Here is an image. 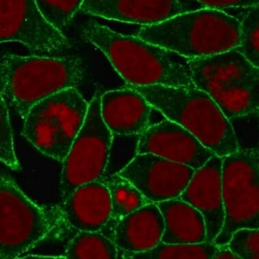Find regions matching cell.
<instances>
[{
    "label": "cell",
    "instance_id": "1",
    "mask_svg": "<svg viewBox=\"0 0 259 259\" xmlns=\"http://www.w3.org/2000/svg\"><path fill=\"white\" fill-rule=\"evenodd\" d=\"M81 37L100 50L127 87L195 88L190 60L172 51L95 21L81 25Z\"/></svg>",
    "mask_w": 259,
    "mask_h": 259
},
{
    "label": "cell",
    "instance_id": "2",
    "mask_svg": "<svg viewBox=\"0 0 259 259\" xmlns=\"http://www.w3.org/2000/svg\"><path fill=\"white\" fill-rule=\"evenodd\" d=\"M84 74L82 61L75 56L7 53L0 59V91L24 120L37 103L64 90L77 89Z\"/></svg>",
    "mask_w": 259,
    "mask_h": 259
},
{
    "label": "cell",
    "instance_id": "3",
    "mask_svg": "<svg viewBox=\"0 0 259 259\" xmlns=\"http://www.w3.org/2000/svg\"><path fill=\"white\" fill-rule=\"evenodd\" d=\"M133 89L165 119L184 127L217 156L224 157L238 151L230 121L205 92L196 87Z\"/></svg>",
    "mask_w": 259,
    "mask_h": 259
},
{
    "label": "cell",
    "instance_id": "4",
    "mask_svg": "<svg viewBox=\"0 0 259 259\" xmlns=\"http://www.w3.org/2000/svg\"><path fill=\"white\" fill-rule=\"evenodd\" d=\"M240 29L236 18L218 10L204 9L141 27L136 36L193 60L236 49L240 45Z\"/></svg>",
    "mask_w": 259,
    "mask_h": 259
},
{
    "label": "cell",
    "instance_id": "5",
    "mask_svg": "<svg viewBox=\"0 0 259 259\" xmlns=\"http://www.w3.org/2000/svg\"><path fill=\"white\" fill-rule=\"evenodd\" d=\"M191 79L230 119L259 111V68L234 49L189 61Z\"/></svg>",
    "mask_w": 259,
    "mask_h": 259
},
{
    "label": "cell",
    "instance_id": "6",
    "mask_svg": "<svg viewBox=\"0 0 259 259\" xmlns=\"http://www.w3.org/2000/svg\"><path fill=\"white\" fill-rule=\"evenodd\" d=\"M89 105L77 89L56 93L30 109L22 135L39 152L63 162L84 123Z\"/></svg>",
    "mask_w": 259,
    "mask_h": 259
},
{
    "label": "cell",
    "instance_id": "7",
    "mask_svg": "<svg viewBox=\"0 0 259 259\" xmlns=\"http://www.w3.org/2000/svg\"><path fill=\"white\" fill-rule=\"evenodd\" d=\"M222 196L224 223L213 241L217 247L226 246L239 230H259V149L223 157Z\"/></svg>",
    "mask_w": 259,
    "mask_h": 259
},
{
    "label": "cell",
    "instance_id": "8",
    "mask_svg": "<svg viewBox=\"0 0 259 259\" xmlns=\"http://www.w3.org/2000/svg\"><path fill=\"white\" fill-rule=\"evenodd\" d=\"M101 95L96 92L90 101L84 123L62 162V202L77 187L102 179L108 168L113 135L101 117Z\"/></svg>",
    "mask_w": 259,
    "mask_h": 259
},
{
    "label": "cell",
    "instance_id": "9",
    "mask_svg": "<svg viewBox=\"0 0 259 259\" xmlns=\"http://www.w3.org/2000/svg\"><path fill=\"white\" fill-rule=\"evenodd\" d=\"M47 213L15 181L0 175V259H15L51 232Z\"/></svg>",
    "mask_w": 259,
    "mask_h": 259
},
{
    "label": "cell",
    "instance_id": "10",
    "mask_svg": "<svg viewBox=\"0 0 259 259\" xmlns=\"http://www.w3.org/2000/svg\"><path fill=\"white\" fill-rule=\"evenodd\" d=\"M17 42L30 51L50 55L70 49L69 39L51 27L35 0L0 1V44Z\"/></svg>",
    "mask_w": 259,
    "mask_h": 259
},
{
    "label": "cell",
    "instance_id": "11",
    "mask_svg": "<svg viewBox=\"0 0 259 259\" xmlns=\"http://www.w3.org/2000/svg\"><path fill=\"white\" fill-rule=\"evenodd\" d=\"M195 171L156 155L137 154L116 174L129 181L147 200L156 204L178 198Z\"/></svg>",
    "mask_w": 259,
    "mask_h": 259
},
{
    "label": "cell",
    "instance_id": "12",
    "mask_svg": "<svg viewBox=\"0 0 259 259\" xmlns=\"http://www.w3.org/2000/svg\"><path fill=\"white\" fill-rule=\"evenodd\" d=\"M137 154L156 155L195 170L215 155L184 127L165 118L140 135Z\"/></svg>",
    "mask_w": 259,
    "mask_h": 259
},
{
    "label": "cell",
    "instance_id": "13",
    "mask_svg": "<svg viewBox=\"0 0 259 259\" xmlns=\"http://www.w3.org/2000/svg\"><path fill=\"white\" fill-rule=\"evenodd\" d=\"M206 9L196 0L121 1L83 0L80 11L103 19L138 24L143 27L159 25L177 16Z\"/></svg>",
    "mask_w": 259,
    "mask_h": 259
},
{
    "label": "cell",
    "instance_id": "14",
    "mask_svg": "<svg viewBox=\"0 0 259 259\" xmlns=\"http://www.w3.org/2000/svg\"><path fill=\"white\" fill-rule=\"evenodd\" d=\"M223 157L214 155L195 171L179 200L202 214L206 223L207 242L213 243L224 223L222 196Z\"/></svg>",
    "mask_w": 259,
    "mask_h": 259
},
{
    "label": "cell",
    "instance_id": "15",
    "mask_svg": "<svg viewBox=\"0 0 259 259\" xmlns=\"http://www.w3.org/2000/svg\"><path fill=\"white\" fill-rule=\"evenodd\" d=\"M152 109L133 88L111 90L101 95V117L113 136H140L150 125Z\"/></svg>",
    "mask_w": 259,
    "mask_h": 259
},
{
    "label": "cell",
    "instance_id": "16",
    "mask_svg": "<svg viewBox=\"0 0 259 259\" xmlns=\"http://www.w3.org/2000/svg\"><path fill=\"white\" fill-rule=\"evenodd\" d=\"M62 210L67 223L77 232H102L111 217L108 189L101 179L81 185L63 202Z\"/></svg>",
    "mask_w": 259,
    "mask_h": 259
},
{
    "label": "cell",
    "instance_id": "17",
    "mask_svg": "<svg viewBox=\"0 0 259 259\" xmlns=\"http://www.w3.org/2000/svg\"><path fill=\"white\" fill-rule=\"evenodd\" d=\"M164 222L158 207L150 204L121 219L115 225L112 240L124 253H141L161 242Z\"/></svg>",
    "mask_w": 259,
    "mask_h": 259
},
{
    "label": "cell",
    "instance_id": "18",
    "mask_svg": "<svg viewBox=\"0 0 259 259\" xmlns=\"http://www.w3.org/2000/svg\"><path fill=\"white\" fill-rule=\"evenodd\" d=\"M156 205L164 222L161 242L196 244L207 242L206 223L196 208L178 198Z\"/></svg>",
    "mask_w": 259,
    "mask_h": 259
},
{
    "label": "cell",
    "instance_id": "19",
    "mask_svg": "<svg viewBox=\"0 0 259 259\" xmlns=\"http://www.w3.org/2000/svg\"><path fill=\"white\" fill-rule=\"evenodd\" d=\"M101 180L106 185L110 195L111 217L107 227L110 228L109 238L112 239L113 229L121 219L152 202L147 200L129 181L116 173L104 177Z\"/></svg>",
    "mask_w": 259,
    "mask_h": 259
},
{
    "label": "cell",
    "instance_id": "20",
    "mask_svg": "<svg viewBox=\"0 0 259 259\" xmlns=\"http://www.w3.org/2000/svg\"><path fill=\"white\" fill-rule=\"evenodd\" d=\"M112 239L102 232H78L67 245L65 259H118Z\"/></svg>",
    "mask_w": 259,
    "mask_h": 259
},
{
    "label": "cell",
    "instance_id": "21",
    "mask_svg": "<svg viewBox=\"0 0 259 259\" xmlns=\"http://www.w3.org/2000/svg\"><path fill=\"white\" fill-rule=\"evenodd\" d=\"M218 247L212 243L171 244L160 242L141 253H124L123 259H212Z\"/></svg>",
    "mask_w": 259,
    "mask_h": 259
},
{
    "label": "cell",
    "instance_id": "22",
    "mask_svg": "<svg viewBox=\"0 0 259 259\" xmlns=\"http://www.w3.org/2000/svg\"><path fill=\"white\" fill-rule=\"evenodd\" d=\"M234 17L240 23V45L236 50L259 68V5L234 14Z\"/></svg>",
    "mask_w": 259,
    "mask_h": 259
},
{
    "label": "cell",
    "instance_id": "23",
    "mask_svg": "<svg viewBox=\"0 0 259 259\" xmlns=\"http://www.w3.org/2000/svg\"><path fill=\"white\" fill-rule=\"evenodd\" d=\"M35 3L45 21L54 29L62 32V30L70 23L75 13L80 11L83 1L36 0Z\"/></svg>",
    "mask_w": 259,
    "mask_h": 259
},
{
    "label": "cell",
    "instance_id": "24",
    "mask_svg": "<svg viewBox=\"0 0 259 259\" xmlns=\"http://www.w3.org/2000/svg\"><path fill=\"white\" fill-rule=\"evenodd\" d=\"M0 162L13 170H21V166L14 143L9 111L7 101L0 91Z\"/></svg>",
    "mask_w": 259,
    "mask_h": 259
},
{
    "label": "cell",
    "instance_id": "25",
    "mask_svg": "<svg viewBox=\"0 0 259 259\" xmlns=\"http://www.w3.org/2000/svg\"><path fill=\"white\" fill-rule=\"evenodd\" d=\"M258 113L230 119L238 150L258 149Z\"/></svg>",
    "mask_w": 259,
    "mask_h": 259
},
{
    "label": "cell",
    "instance_id": "26",
    "mask_svg": "<svg viewBox=\"0 0 259 259\" xmlns=\"http://www.w3.org/2000/svg\"><path fill=\"white\" fill-rule=\"evenodd\" d=\"M225 246L240 259H259V230H239Z\"/></svg>",
    "mask_w": 259,
    "mask_h": 259
},
{
    "label": "cell",
    "instance_id": "27",
    "mask_svg": "<svg viewBox=\"0 0 259 259\" xmlns=\"http://www.w3.org/2000/svg\"><path fill=\"white\" fill-rule=\"evenodd\" d=\"M200 3L206 9L225 11V10L233 9H248L259 5L258 1L255 0H212V1H203Z\"/></svg>",
    "mask_w": 259,
    "mask_h": 259
},
{
    "label": "cell",
    "instance_id": "28",
    "mask_svg": "<svg viewBox=\"0 0 259 259\" xmlns=\"http://www.w3.org/2000/svg\"><path fill=\"white\" fill-rule=\"evenodd\" d=\"M216 253L212 259H240L236 255L233 254L226 246L218 247Z\"/></svg>",
    "mask_w": 259,
    "mask_h": 259
},
{
    "label": "cell",
    "instance_id": "29",
    "mask_svg": "<svg viewBox=\"0 0 259 259\" xmlns=\"http://www.w3.org/2000/svg\"><path fill=\"white\" fill-rule=\"evenodd\" d=\"M15 259H65L64 256H48V255H27Z\"/></svg>",
    "mask_w": 259,
    "mask_h": 259
}]
</instances>
